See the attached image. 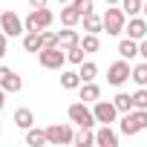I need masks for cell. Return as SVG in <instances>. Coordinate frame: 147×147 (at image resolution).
<instances>
[{
	"label": "cell",
	"mask_w": 147,
	"mask_h": 147,
	"mask_svg": "<svg viewBox=\"0 0 147 147\" xmlns=\"http://www.w3.org/2000/svg\"><path fill=\"white\" fill-rule=\"evenodd\" d=\"M113 104L118 107V113H130V110H133V95H127V92H118V95L113 98Z\"/></svg>",
	"instance_id": "24"
},
{
	"label": "cell",
	"mask_w": 147,
	"mask_h": 147,
	"mask_svg": "<svg viewBox=\"0 0 147 147\" xmlns=\"http://www.w3.org/2000/svg\"><path fill=\"white\" fill-rule=\"evenodd\" d=\"M121 9H124L130 18H136V15L144 9V3H141V0H121Z\"/></svg>",
	"instance_id": "27"
},
{
	"label": "cell",
	"mask_w": 147,
	"mask_h": 147,
	"mask_svg": "<svg viewBox=\"0 0 147 147\" xmlns=\"http://www.w3.org/2000/svg\"><path fill=\"white\" fill-rule=\"evenodd\" d=\"M141 12H144V18H147V3H144V9H141Z\"/></svg>",
	"instance_id": "37"
},
{
	"label": "cell",
	"mask_w": 147,
	"mask_h": 147,
	"mask_svg": "<svg viewBox=\"0 0 147 147\" xmlns=\"http://www.w3.org/2000/svg\"><path fill=\"white\" fill-rule=\"evenodd\" d=\"M23 49L32 52V55H38V52L43 49V35H40V32H26V35H23Z\"/></svg>",
	"instance_id": "13"
},
{
	"label": "cell",
	"mask_w": 147,
	"mask_h": 147,
	"mask_svg": "<svg viewBox=\"0 0 147 147\" xmlns=\"http://www.w3.org/2000/svg\"><path fill=\"white\" fill-rule=\"evenodd\" d=\"M15 127H20V130H29V127H35V115H32V110H26V107L15 110Z\"/></svg>",
	"instance_id": "15"
},
{
	"label": "cell",
	"mask_w": 147,
	"mask_h": 147,
	"mask_svg": "<svg viewBox=\"0 0 147 147\" xmlns=\"http://www.w3.org/2000/svg\"><path fill=\"white\" fill-rule=\"evenodd\" d=\"M138 55L147 61V38H141V40H138Z\"/></svg>",
	"instance_id": "33"
},
{
	"label": "cell",
	"mask_w": 147,
	"mask_h": 147,
	"mask_svg": "<svg viewBox=\"0 0 147 147\" xmlns=\"http://www.w3.org/2000/svg\"><path fill=\"white\" fill-rule=\"evenodd\" d=\"M26 144H29V147H43V144H49V138H46V130L29 127V130H26Z\"/></svg>",
	"instance_id": "16"
},
{
	"label": "cell",
	"mask_w": 147,
	"mask_h": 147,
	"mask_svg": "<svg viewBox=\"0 0 147 147\" xmlns=\"http://www.w3.org/2000/svg\"><path fill=\"white\" fill-rule=\"evenodd\" d=\"M130 75H133V69H130L127 61H115V63L107 69V81H110L113 87H121L124 81H130Z\"/></svg>",
	"instance_id": "8"
},
{
	"label": "cell",
	"mask_w": 147,
	"mask_h": 147,
	"mask_svg": "<svg viewBox=\"0 0 147 147\" xmlns=\"http://www.w3.org/2000/svg\"><path fill=\"white\" fill-rule=\"evenodd\" d=\"M133 110H147V90L133 92Z\"/></svg>",
	"instance_id": "29"
},
{
	"label": "cell",
	"mask_w": 147,
	"mask_h": 147,
	"mask_svg": "<svg viewBox=\"0 0 147 147\" xmlns=\"http://www.w3.org/2000/svg\"><path fill=\"white\" fill-rule=\"evenodd\" d=\"M78 90H81V101H98V98H101V90H98L92 81H84Z\"/></svg>",
	"instance_id": "18"
},
{
	"label": "cell",
	"mask_w": 147,
	"mask_h": 147,
	"mask_svg": "<svg viewBox=\"0 0 147 147\" xmlns=\"http://www.w3.org/2000/svg\"><path fill=\"white\" fill-rule=\"evenodd\" d=\"M3 107H6V90L0 87V110H3Z\"/></svg>",
	"instance_id": "35"
},
{
	"label": "cell",
	"mask_w": 147,
	"mask_h": 147,
	"mask_svg": "<svg viewBox=\"0 0 147 147\" xmlns=\"http://www.w3.org/2000/svg\"><path fill=\"white\" fill-rule=\"evenodd\" d=\"M118 55H121V58H133V55H138V43H136V38H124V40L118 43Z\"/></svg>",
	"instance_id": "22"
},
{
	"label": "cell",
	"mask_w": 147,
	"mask_h": 147,
	"mask_svg": "<svg viewBox=\"0 0 147 147\" xmlns=\"http://www.w3.org/2000/svg\"><path fill=\"white\" fill-rule=\"evenodd\" d=\"M92 113H95V121H98V124H113L115 115H118V107H115L113 101H95Z\"/></svg>",
	"instance_id": "9"
},
{
	"label": "cell",
	"mask_w": 147,
	"mask_h": 147,
	"mask_svg": "<svg viewBox=\"0 0 147 147\" xmlns=\"http://www.w3.org/2000/svg\"><path fill=\"white\" fill-rule=\"evenodd\" d=\"M29 6H32V9H43V6H46V0H29Z\"/></svg>",
	"instance_id": "34"
},
{
	"label": "cell",
	"mask_w": 147,
	"mask_h": 147,
	"mask_svg": "<svg viewBox=\"0 0 147 147\" xmlns=\"http://www.w3.org/2000/svg\"><path fill=\"white\" fill-rule=\"evenodd\" d=\"M104 3H107V6H115V3H121V0H104Z\"/></svg>",
	"instance_id": "36"
},
{
	"label": "cell",
	"mask_w": 147,
	"mask_h": 147,
	"mask_svg": "<svg viewBox=\"0 0 147 147\" xmlns=\"http://www.w3.org/2000/svg\"><path fill=\"white\" fill-rule=\"evenodd\" d=\"M124 32H127L130 38H136V40H141V38H147V23H144L141 18H130V23L124 26Z\"/></svg>",
	"instance_id": "12"
},
{
	"label": "cell",
	"mask_w": 147,
	"mask_h": 147,
	"mask_svg": "<svg viewBox=\"0 0 147 147\" xmlns=\"http://www.w3.org/2000/svg\"><path fill=\"white\" fill-rule=\"evenodd\" d=\"M58 3H72V0H58Z\"/></svg>",
	"instance_id": "38"
},
{
	"label": "cell",
	"mask_w": 147,
	"mask_h": 147,
	"mask_svg": "<svg viewBox=\"0 0 147 147\" xmlns=\"http://www.w3.org/2000/svg\"><path fill=\"white\" fill-rule=\"evenodd\" d=\"M104 29V18H95L92 12L90 15H84V32H92V35H98Z\"/></svg>",
	"instance_id": "21"
},
{
	"label": "cell",
	"mask_w": 147,
	"mask_h": 147,
	"mask_svg": "<svg viewBox=\"0 0 147 147\" xmlns=\"http://www.w3.org/2000/svg\"><path fill=\"white\" fill-rule=\"evenodd\" d=\"M147 127V110H130L121 118V133L124 136H136Z\"/></svg>",
	"instance_id": "2"
},
{
	"label": "cell",
	"mask_w": 147,
	"mask_h": 147,
	"mask_svg": "<svg viewBox=\"0 0 147 147\" xmlns=\"http://www.w3.org/2000/svg\"><path fill=\"white\" fill-rule=\"evenodd\" d=\"M0 87H3L6 92H20L23 90V81H20V75H18L15 69L0 66Z\"/></svg>",
	"instance_id": "10"
},
{
	"label": "cell",
	"mask_w": 147,
	"mask_h": 147,
	"mask_svg": "<svg viewBox=\"0 0 147 147\" xmlns=\"http://www.w3.org/2000/svg\"><path fill=\"white\" fill-rule=\"evenodd\" d=\"M0 58H6V32L0 29Z\"/></svg>",
	"instance_id": "32"
},
{
	"label": "cell",
	"mask_w": 147,
	"mask_h": 147,
	"mask_svg": "<svg viewBox=\"0 0 147 147\" xmlns=\"http://www.w3.org/2000/svg\"><path fill=\"white\" fill-rule=\"evenodd\" d=\"M95 75H98V66H95L92 61H84V63H81V81H92Z\"/></svg>",
	"instance_id": "28"
},
{
	"label": "cell",
	"mask_w": 147,
	"mask_h": 147,
	"mask_svg": "<svg viewBox=\"0 0 147 147\" xmlns=\"http://www.w3.org/2000/svg\"><path fill=\"white\" fill-rule=\"evenodd\" d=\"M46 138H49V144H72L75 133H72L69 124H52V127H46Z\"/></svg>",
	"instance_id": "6"
},
{
	"label": "cell",
	"mask_w": 147,
	"mask_h": 147,
	"mask_svg": "<svg viewBox=\"0 0 147 147\" xmlns=\"http://www.w3.org/2000/svg\"><path fill=\"white\" fill-rule=\"evenodd\" d=\"M38 61H40L43 69H61L66 63V49H61V46H43L38 52Z\"/></svg>",
	"instance_id": "1"
},
{
	"label": "cell",
	"mask_w": 147,
	"mask_h": 147,
	"mask_svg": "<svg viewBox=\"0 0 147 147\" xmlns=\"http://www.w3.org/2000/svg\"><path fill=\"white\" fill-rule=\"evenodd\" d=\"M72 144H78V147H90V144H95V133H92V127H81V133H75V141Z\"/></svg>",
	"instance_id": "20"
},
{
	"label": "cell",
	"mask_w": 147,
	"mask_h": 147,
	"mask_svg": "<svg viewBox=\"0 0 147 147\" xmlns=\"http://www.w3.org/2000/svg\"><path fill=\"white\" fill-rule=\"evenodd\" d=\"M75 43H81V38H78V32L72 29V26H66L63 32H58V46L61 49H69V46H75Z\"/></svg>",
	"instance_id": "14"
},
{
	"label": "cell",
	"mask_w": 147,
	"mask_h": 147,
	"mask_svg": "<svg viewBox=\"0 0 147 147\" xmlns=\"http://www.w3.org/2000/svg\"><path fill=\"white\" fill-rule=\"evenodd\" d=\"M69 121L78 124V127H95V113L87 107V101H78V104H69Z\"/></svg>",
	"instance_id": "3"
},
{
	"label": "cell",
	"mask_w": 147,
	"mask_h": 147,
	"mask_svg": "<svg viewBox=\"0 0 147 147\" xmlns=\"http://www.w3.org/2000/svg\"><path fill=\"white\" fill-rule=\"evenodd\" d=\"M95 144H101V147H118L115 130H110V124H101V130L95 133Z\"/></svg>",
	"instance_id": "11"
},
{
	"label": "cell",
	"mask_w": 147,
	"mask_h": 147,
	"mask_svg": "<svg viewBox=\"0 0 147 147\" xmlns=\"http://www.w3.org/2000/svg\"><path fill=\"white\" fill-rule=\"evenodd\" d=\"M138 87H147V63H138V66H133V75H130Z\"/></svg>",
	"instance_id": "26"
},
{
	"label": "cell",
	"mask_w": 147,
	"mask_h": 147,
	"mask_svg": "<svg viewBox=\"0 0 147 147\" xmlns=\"http://www.w3.org/2000/svg\"><path fill=\"white\" fill-rule=\"evenodd\" d=\"M81 46L87 49V55L90 52H98V46H101V40H98V35H92V32H87L84 38H81Z\"/></svg>",
	"instance_id": "25"
},
{
	"label": "cell",
	"mask_w": 147,
	"mask_h": 147,
	"mask_svg": "<svg viewBox=\"0 0 147 147\" xmlns=\"http://www.w3.org/2000/svg\"><path fill=\"white\" fill-rule=\"evenodd\" d=\"M124 26H127V12L110 6V9L104 12V29H107V35H121Z\"/></svg>",
	"instance_id": "4"
},
{
	"label": "cell",
	"mask_w": 147,
	"mask_h": 147,
	"mask_svg": "<svg viewBox=\"0 0 147 147\" xmlns=\"http://www.w3.org/2000/svg\"><path fill=\"white\" fill-rule=\"evenodd\" d=\"M52 20H55V15L43 6V9H35L23 23H26V32H43V29H49V26H52Z\"/></svg>",
	"instance_id": "5"
},
{
	"label": "cell",
	"mask_w": 147,
	"mask_h": 147,
	"mask_svg": "<svg viewBox=\"0 0 147 147\" xmlns=\"http://www.w3.org/2000/svg\"><path fill=\"white\" fill-rule=\"evenodd\" d=\"M0 29H3L9 38H18V35L26 32V23H23L15 12H3V15H0Z\"/></svg>",
	"instance_id": "7"
},
{
	"label": "cell",
	"mask_w": 147,
	"mask_h": 147,
	"mask_svg": "<svg viewBox=\"0 0 147 147\" xmlns=\"http://www.w3.org/2000/svg\"><path fill=\"white\" fill-rule=\"evenodd\" d=\"M40 35H43V46H58V32H46L43 29Z\"/></svg>",
	"instance_id": "31"
},
{
	"label": "cell",
	"mask_w": 147,
	"mask_h": 147,
	"mask_svg": "<svg viewBox=\"0 0 147 147\" xmlns=\"http://www.w3.org/2000/svg\"><path fill=\"white\" fill-rule=\"evenodd\" d=\"M84 55H87V49H84L81 43H75V46L66 49V61H69V63H78V66H81V63H84Z\"/></svg>",
	"instance_id": "23"
},
{
	"label": "cell",
	"mask_w": 147,
	"mask_h": 147,
	"mask_svg": "<svg viewBox=\"0 0 147 147\" xmlns=\"http://www.w3.org/2000/svg\"><path fill=\"white\" fill-rule=\"evenodd\" d=\"M84 81H81V72H63L61 75V87L63 90H78Z\"/></svg>",
	"instance_id": "19"
},
{
	"label": "cell",
	"mask_w": 147,
	"mask_h": 147,
	"mask_svg": "<svg viewBox=\"0 0 147 147\" xmlns=\"http://www.w3.org/2000/svg\"><path fill=\"white\" fill-rule=\"evenodd\" d=\"M78 20H84V15L72 6V3H66V9H61V23L63 26H75Z\"/></svg>",
	"instance_id": "17"
},
{
	"label": "cell",
	"mask_w": 147,
	"mask_h": 147,
	"mask_svg": "<svg viewBox=\"0 0 147 147\" xmlns=\"http://www.w3.org/2000/svg\"><path fill=\"white\" fill-rule=\"evenodd\" d=\"M72 6H75L81 15H90L92 12V0H72Z\"/></svg>",
	"instance_id": "30"
}]
</instances>
